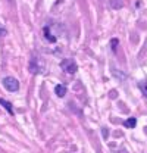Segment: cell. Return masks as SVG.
<instances>
[{
    "mask_svg": "<svg viewBox=\"0 0 147 153\" xmlns=\"http://www.w3.org/2000/svg\"><path fill=\"white\" fill-rule=\"evenodd\" d=\"M43 33H44V37L47 38L50 43H55L57 36H55L53 33H52V27L50 25H47V27H44V30H43Z\"/></svg>",
    "mask_w": 147,
    "mask_h": 153,
    "instance_id": "4",
    "label": "cell"
},
{
    "mask_svg": "<svg viewBox=\"0 0 147 153\" xmlns=\"http://www.w3.org/2000/svg\"><path fill=\"white\" fill-rule=\"evenodd\" d=\"M124 125L128 127V128H134V127L137 125V119H135V118H128V119L124 122Z\"/></svg>",
    "mask_w": 147,
    "mask_h": 153,
    "instance_id": "8",
    "label": "cell"
},
{
    "mask_svg": "<svg viewBox=\"0 0 147 153\" xmlns=\"http://www.w3.org/2000/svg\"><path fill=\"white\" fill-rule=\"evenodd\" d=\"M138 88L141 90V93H143V96L147 99V79H144V81H141L140 84H138Z\"/></svg>",
    "mask_w": 147,
    "mask_h": 153,
    "instance_id": "7",
    "label": "cell"
},
{
    "mask_svg": "<svg viewBox=\"0 0 147 153\" xmlns=\"http://www.w3.org/2000/svg\"><path fill=\"white\" fill-rule=\"evenodd\" d=\"M30 71L33 74H43L44 72V62H43L41 57L33 56L31 62H30Z\"/></svg>",
    "mask_w": 147,
    "mask_h": 153,
    "instance_id": "2",
    "label": "cell"
},
{
    "mask_svg": "<svg viewBox=\"0 0 147 153\" xmlns=\"http://www.w3.org/2000/svg\"><path fill=\"white\" fill-rule=\"evenodd\" d=\"M3 87L7 90V91H18L19 90V81L13 76H6L3 78Z\"/></svg>",
    "mask_w": 147,
    "mask_h": 153,
    "instance_id": "3",
    "label": "cell"
},
{
    "mask_svg": "<svg viewBox=\"0 0 147 153\" xmlns=\"http://www.w3.org/2000/svg\"><path fill=\"white\" fill-rule=\"evenodd\" d=\"M4 34H6V31H4V28H1V27H0V36H4Z\"/></svg>",
    "mask_w": 147,
    "mask_h": 153,
    "instance_id": "10",
    "label": "cell"
},
{
    "mask_svg": "<svg viewBox=\"0 0 147 153\" xmlns=\"http://www.w3.org/2000/svg\"><path fill=\"white\" fill-rule=\"evenodd\" d=\"M60 68L63 69V72L71 74V75H74L78 71V65H76V62L74 59H63L60 62Z\"/></svg>",
    "mask_w": 147,
    "mask_h": 153,
    "instance_id": "1",
    "label": "cell"
},
{
    "mask_svg": "<svg viewBox=\"0 0 147 153\" xmlns=\"http://www.w3.org/2000/svg\"><path fill=\"white\" fill-rule=\"evenodd\" d=\"M118 43H119V41H118V38H113V40L110 41V47H112V50H113V52H116V46H118Z\"/></svg>",
    "mask_w": 147,
    "mask_h": 153,
    "instance_id": "9",
    "label": "cell"
},
{
    "mask_svg": "<svg viewBox=\"0 0 147 153\" xmlns=\"http://www.w3.org/2000/svg\"><path fill=\"white\" fill-rule=\"evenodd\" d=\"M0 105H1V106H4V109L7 111V114L13 115V106H12V103H10V102H7V100H4V99H0Z\"/></svg>",
    "mask_w": 147,
    "mask_h": 153,
    "instance_id": "5",
    "label": "cell"
},
{
    "mask_svg": "<svg viewBox=\"0 0 147 153\" xmlns=\"http://www.w3.org/2000/svg\"><path fill=\"white\" fill-rule=\"evenodd\" d=\"M55 93L59 97H65V94H66V87L63 85V84H57L55 87Z\"/></svg>",
    "mask_w": 147,
    "mask_h": 153,
    "instance_id": "6",
    "label": "cell"
}]
</instances>
